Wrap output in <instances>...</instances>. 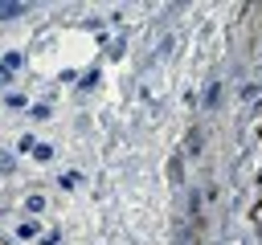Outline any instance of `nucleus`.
Segmentation results:
<instances>
[{
    "label": "nucleus",
    "mask_w": 262,
    "mask_h": 245,
    "mask_svg": "<svg viewBox=\"0 0 262 245\" xmlns=\"http://www.w3.org/2000/svg\"><path fill=\"white\" fill-rule=\"evenodd\" d=\"M25 208H29V212H41V208H45V196H29Z\"/></svg>",
    "instance_id": "obj_2"
},
{
    "label": "nucleus",
    "mask_w": 262,
    "mask_h": 245,
    "mask_svg": "<svg viewBox=\"0 0 262 245\" xmlns=\"http://www.w3.org/2000/svg\"><path fill=\"white\" fill-rule=\"evenodd\" d=\"M78 180H82V176H78V172H66V176H57V184H61V188H74V184H78Z\"/></svg>",
    "instance_id": "obj_1"
},
{
    "label": "nucleus",
    "mask_w": 262,
    "mask_h": 245,
    "mask_svg": "<svg viewBox=\"0 0 262 245\" xmlns=\"http://www.w3.org/2000/svg\"><path fill=\"white\" fill-rule=\"evenodd\" d=\"M8 167H12V159H8V155H0V172H8Z\"/></svg>",
    "instance_id": "obj_4"
},
{
    "label": "nucleus",
    "mask_w": 262,
    "mask_h": 245,
    "mask_svg": "<svg viewBox=\"0 0 262 245\" xmlns=\"http://www.w3.org/2000/svg\"><path fill=\"white\" fill-rule=\"evenodd\" d=\"M33 155H37V159H49V155H53V147H49V143H37V147H33Z\"/></svg>",
    "instance_id": "obj_3"
}]
</instances>
